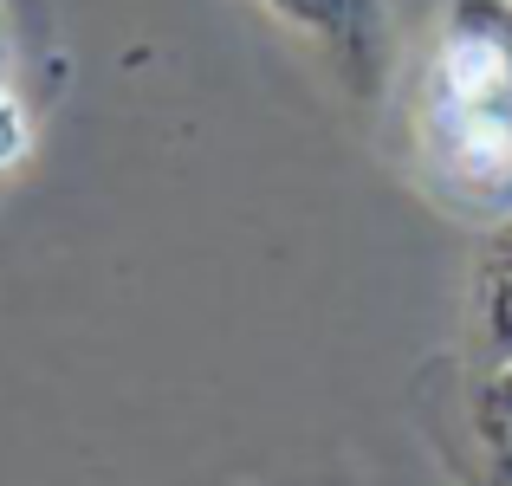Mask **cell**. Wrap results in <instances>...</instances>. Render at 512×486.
Instances as JSON below:
<instances>
[{
	"label": "cell",
	"mask_w": 512,
	"mask_h": 486,
	"mask_svg": "<svg viewBox=\"0 0 512 486\" xmlns=\"http://www.w3.org/2000/svg\"><path fill=\"white\" fill-rule=\"evenodd\" d=\"M474 441H480V461H487V486H512V363H500L480 383Z\"/></svg>",
	"instance_id": "4"
},
{
	"label": "cell",
	"mask_w": 512,
	"mask_h": 486,
	"mask_svg": "<svg viewBox=\"0 0 512 486\" xmlns=\"http://www.w3.org/2000/svg\"><path fill=\"white\" fill-rule=\"evenodd\" d=\"M292 39L344 78L350 98H376L389 72V13L383 0H260Z\"/></svg>",
	"instance_id": "2"
},
{
	"label": "cell",
	"mask_w": 512,
	"mask_h": 486,
	"mask_svg": "<svg viewBox=\"0 0 512 486\" xmlns=\"http://www.w3.org/2000/svg\"><path fill=\"white\" fill-rule=\"evenodd\" d=\"M474 331L487 363L500 370L512 363V221H500V234L487 240L480 253V273H474Z\"/></svg>",
	"instance_id": "3"
},
{
	"label": "cell",
	"mask_w": 512,
	"mask_h": 486,
	"mask_svg": "<svg viewBox=\"0 0 512 486\" xmlns=\"http://www.w3.org/2000/svg\"><path fill=\"white\" fill-rule=\"evenodd\" d=\"M0 85H13V52H7V20H0Z\"/></svg>",
	"instance_id": "5"
},
{
	"label": "cell",
	"mask_w": 512,
	"mask_h": 486,
	"mask_svg": "<svg viewBox=\"0 0 512 486\" xmlns=\"http://www.w3.org/2000/svg\"><path fill=\"white\" fill-rule=\"evenodd\" d=\"M409 169L435 208L512 221V0H448L409 85Z\"/></svg>",
	"instance_id": "1"
}]
</instances>
